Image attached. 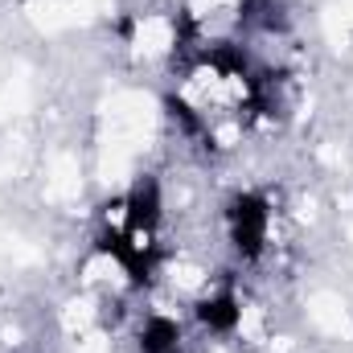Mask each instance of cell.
Here are the masks:
<instances>
[{
  "instance_id": "obj_1",
  "label": "cell",
  "mask_w": 353,
  "mask_h": 353,
  "mask_svg": "<svg viewBox=\"0 0 353 353\" xmlns=\"http://www.w3.org/2000/svg\"><path fill=\"white\" fill-rule=\"evenodd\" d=\"M222 222H226V239H230V247H234L239 259H259L267 251V239H271V205H267L263 193L239 189L226 201Z\"/></svg>"
},
{
  "instance_id": "obj_2",
  "label": "cell",
  "mask_w": 353,
  "mask_h": 353,
  "mask_svg": "<svg viewBox=\"0 0 353 353\" xmlns=\"http://www.w3.org/2000/svg\"><path fill=\"white\" fill-rule=\"evenodd\" d=\"M197 321L205 333H218V337H230L243 321V304H239V292L230 283H218L210 288L201 300H197Z\"/></svg>"
},
{
  "instance_id": "obj_3",
  "label": "cell",
  "mask_w": 353,
  "mask_h": 353,
  "mask_svg": "<svg viewBox=\"0 0 353 353\" xmlns=\"http://www.w3.org/2000/svg\"><path fill=\"white\" fill-rule=\"evenodd\" d=\"M136 341H140V353H189V341H185L181 325L173 316H161V312L144 316Z\"/></svg>"
}]
</instances>
